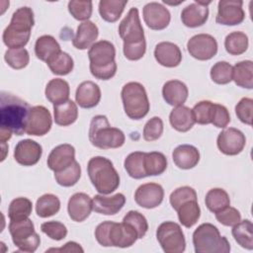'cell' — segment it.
I'll list each match as a JSON object with an SVG mask.
<instances>
[{"mask_svg":"<svg viewBox=\"0 0 253 253\" xmlns=\"http://www.w3.org/2000/svg\"><path fill=\"white\" fill-rule=\"evenodd\" d=\"M91 74L100 80H109L117 72L116 48L109 41L96 42L88 50Z\"/></svg>","mask_w":253,"mask_h":253,"instance_id":"3","label":"cell"},{"mask_svg":"<svg viewBox=\"0 0 253 253\" xmlns=\"http://www.w3.org/2000/svg\"><path fill=\"white\" fill-rule=\"evenodd\" d=\"M34 24L33 10L30 7H21L13 13L10 24L6 29L17 34H31Z\"/></svg>","mask_w":253,"mask_h":253,"instance_id":"27","label":"cell"},{"mask_svg":"<svg viewBox=\"0 0 253 253\" xmlns=\"http://www.w3.org/2000/svg\"><path fill=\"white\" fill-rule=\"evenodd\" d=\"M206 207L213 213H216L230 206V199L226 191L220 188L211 189L205 198Z\"/></svg>","mask_w":253,"mask_h":253,"instance_id":"36","label":"cell"},{"mask_svg":"<svg viewBox=\"0 0 253 253\" xmlns=\"http://www.w3.org/2000/svg\"><path fill=\"white\" fill-rule=\"evenodd\" d=\"M142 15L146 26L155 31L167 28L171 20L169 10L158 2L147 3L143 7Z\"/></svg>","mask_w":253,"mask_h":253,"instance_id":"15","label":"cell"},{"mask_svg":"<svg viewBox=\"0 0 253 253\" xmlns=\"http://www.w3.org/2000/svg\"><path fill=\"white\" fill-rule=\"evenodd\" d=\"M144 154L145 152L142 151H134L126 157L124 166L129 177L133 179L147 177L144 170Z\"/></svg>","mask_w":253,"mask_h":253,"instance_id":"37","label":"cell"},{"mask_svg":"<svg viewBox=\"0 0 253 253\" xmlns=\"http://www.w3.org/2000/svg\"><path fill=\"white\" fill-rule=\"evenodd\" d=\"M81 177V167L75 160L69 167L59 172H54V179L56 183L62 187L74 186Z\"/></svg>","mask_w":253,"mask_h":253,"instance_id":"43","label":"cell"},{"mask_svg":"<svg viewBox=\"0 0 253 253\" xmlns=\"http://www.w3.org/2000/svg\"><path fill=\"white\" fill-rule=\"evenodd\" d=\"M156 238L166 253H182L186 248V240L181 226L174 221L162 222L156 230Z\"/></svg>","mask_w":253,"mask_h":253,"instance_id":"9","label":"cell"},{"mask_svg":"<svg viewBox=\"0 0 253 253\" xmlns=\"http://www.w3.org/2000/svg\"><path fill=\"white\" fill-rule=\"evenodd\" d=\"M189 95L188 87L180 80H169L162 87V96L170 106H182Z\"/></svg>","mask_w":253,"mask_h":253,"instance_id":"24","label":"cell"},{"mask_svg":"<svg viewBox=\"0 0 253 253\" xmlns=\"http://www.w3.org/2000/svg\"><path fill=\"white\" fill-rule=\"evenodd\" d=\"M41 230L44 234H46L50 239L55 240V241L62 240L67 235L66 226L62 222L55 221V220L45 221V222L42 223Z\"/></svg>","mask_w":253,"mask_h":253,"instance_id":"50","label":"cell"},{"mask_svg":"<svg viewBox=\"0 0 253 253\" xmlns=\"http://www.w3.org/2000/svg\"><path fill=\"white\" fill-rule=\"evenodd\" d=\"M163 132V122L159 117H153L145 124L143 127V138L146 141L158 139Z\"/></svg>","mask_w":253,"mask_h":253,"instance_id":"51","label":"cell"},{"mask_svg":"<svg viewBox=\"0 0 253 253\" xmlns=\"http://www.w3.org/2000/svg\"><path fill=\"white\" fill-rule=\"evenodd\" d=\"M124 54L128 60H139L143 57L146 51V42L135 44H124Z\"/></svg>","mask_w":253,"mask_h":253,"instance_id":"55","label":"cell"},{"mask_svg":"<svg viewBox=\"0 0 253 253\" xmlns=\"http://www.w3.org/2000/svg\"><path fill=\"white\" fill-rule=\"evenodd\" d=\"M44 94L46 99L54 105H58L69 100L70 88L67 81L61 78L51 79L45 86Z\"/></svg>","mask_w":253,"mask_h":253,"instance_id":"29","label":"cell"},{"mask_svg":"<svg viewBox=\"0 0 253 253\" xmlns=\"http://www.w3.org/2000/svg\"><path fill=\"white\" fill-rule=\"evenodd\" d=\"M253 100L251 98H242L235 106V114L239 121L245 125H252Z\"/></svg>","mask_w":253,"mask_h":253,"instance_id":"52","label":"cell"},{"mask_svg":"<svg viewBox=\"0 0 253 253\" xmlns=\"http://www.w3.org/2000/svg\"><path fill=\"white\" fill-rule=\"evenodd\" d=\"M154 57L162 66L176 67L182 61V52L177 44L170 42H161L154 48Z\"/></svg>","mask_w":253,"mask_h":253,"instance_id":"21","label":"cell"},{"mask_svg":"<svg viewBox=\"0 0 253 253\" xmlns=\"http://www.w3.org/2000/svg\"><path fill=\"white\" fill-rule=\"evenodd\" d=\"M232 80L239 87L253 88V62L251 60H243L237 62L232 69Z\"/></svg>","mask_w":253,"mask_h":253,"instance_id":"32","label":"cell"},{"mask_svg":"<svg viewBox=\"0 0 253 253\" xmlns=\"http://www.w3.org/2000/svg\"><path fill=\"white\" fill-rule=\"evenodd\" d=\"M93 211L100 214L114 215L118 213L126 204V197L122 193L107 197L105 195H96L93 199Z\"/></svg>","mask_w":253,"mask_h":253,"instance_id":"22","label":"cell"},{"mask_svg":"<svg viewBox=\"0 0 253 253\" xmlns=\"http://www.w3.org/2000/svg\"><path fill=\"white\" fill-rule=\"evenodd\" d=\"M42 154V148L40 143L33 139L20 140L14 150V158L17 163L23 166H33L37 164Z\"/></svg>","mask_w":253,"mask_h":253,"instance_id":"17","label":"cell"},{"mask_svg":"<svg viewBox=\"0 0 253 253\" xmlns=\"http://www.w3.org/2000/svg\"><path fill=\"white\" fill-rule=\"evenodd\" d=\"M4 59L9 66L14 69H23L25 68L29 61L30 55L26 48H9L6 50Z\"/></svg>","mask_w":253,"mask_h":253,"instance_id":"45","label":"cell"},{"mask_svg":"<svg viewBox=\"0 0 253 253\" xmlns=\"http://www.w3.org/2000/svg\"><path fill=\"white\" fill-rule=\"evenodd\" d=\"M61 51L57 41L49 35L40 37L35 43V53L39 59L46 62L53 55Z\"/></svg>","mask_w":253,"mask_h":253,"instance_id":"31","label":"cell"},{"mask_svg":"<svg viewBox=\"0 0 253 253\" xmlns=\"http://www.w3.org/2000/svg\"><path fill=\"white\" fill-rule=\"evenodd\" d=\"M121 96L125 112L129 119L140 120L148 114L150 105L147 93L142 84L138 82L125 84Z\"/></svg>","mask_w":253,"mask_h":253,"instance_id":"7","label":"cell"},{"mask_svg":"<svg viewBox=\"0 0 253 253\" xmlns=\"http://www.w3.org/2000/svg\"><path fill=\"white\" fill-rule=\"evenodd\" d=\"M51 125V115L45 107H32L26 126V133L35 136L44 135L50 130Z\"/></svg>","mask_w":253,"mask_h":253,"instance_id":"12","label":"cell"},{"mask_svg":"<svg viewBox=\"0 0 253 253\" xmlns=\"http://www.w3.org/2000/svg\"><path fill=\"white\" fill-rule=\"evenodd\" d=\"M54 122L61 126H67L76 122L78 117L77 105L72 100L53 106Z\"/></svg>","mask_w":253,"mask_h":253,"instance_id":"30","label":"cell"},{"mask_svg":"<svg viewBox=\"0 0 253 253\" xmlns=\"http://www.w3.org/2000/svg\"><path fill=\"white\" fill-rule=\"evenodd\" d=\"M68 11L74 19L83 22L88 21L93 11L92 1L71 0L68 2Z\"/></svg>","mask_w":253,"mask_h":253,"instance_id":"47","label":"cell"},{"mask_svg":"<svg viewBox=\"0 0 253 253\" xmlns=\"http://www.w3.org/2000/svg\"><path fill=\"white\" fill-rule=\"evenodd\" d=\"M172 159L178 168L192 169L200 161V152L194 145L181 144L173 150Z\"/></svg>","mask_w":253,"mask_h":253,"instance_id":"25","label":"cell"},{"mask_svg":"<svg viewBox=\"0 0 253 253\" xmlns=\"http://www.w3.org/2000/svg\"><path fill=\"white\" fill-rule=\"evenodd\" d=\"M95 237L98 243L104 247H130L138 239L137 232L128 223H121L106 220L98 224L95 229Z\"/></svg>","mask_w":253,"mask_h":253,"instance_id":"2","label":"cell"},{"mask_svg":"<svg viewBox=\"0 0 253 253\" xmlns=\"http://www.w3.org/2000/svg\"><path fill=\"white\" fill-rule=\"evenodd\" d=\"M232 236L234 240L243 248L253 249V224L250 219L240 220L237 224L232 226Z\"/></svg>","mask_w":253,"mask_h":253,"instance_id":"35","label":"cell"},{"mask_svg":"<svg viewBox=\"0 0 253 253\" xmlns=\"http://www.w3.org/2000/svg\"><path fill=\"white\" fill-rule=\"evenodd\" d=\"M60 210V201L53 194L41 196L36 203V212L40 217H49Z\"/></svg>","mask_w":253,"mask_h":253,"instance_id":"39","label":"cell"},{"mask_svg":"<svg viewBox=\"0 0 253 253\" xmlns=\"http://www.w3.org/2000/svg\"><path fill=\"white\" fill-rule=\"evenodd\" d=\"M87 173L92 185L101 195H109L120 186L119 173L106 157H92L87 164Z\"/></svg>","mask_w":253,"mask_h":253,"instance_id":"4","label":"cell"},{"mask_svg":"<svg viewBox=\"0 0 253 253\" xmlns=\"http://www.w3.org/2000/svg\"><path fill=\"white\" fill-rule=\"evenodd\" d=\"M193 244L196 253H228L230 244L221 236L217 227L206 222L199 225L193 233Z\"/></svg>","mask_w":253,"mask_h":253,"instance_id":"6","label":"cell"},{"mask_svg":"<svg viewBox=\"0 0 253 253\" xmlns=\"http://www.w3.org/2000/svg\"><path fill=\"white\" fill-rule=\"evenodd\" d=\"M230 123V115L226 107L214 103V112L211 124L219 128H224Z\"/></svg>","mask_w":253,"mask_h":253,"instance_id":"54","label":"cell"},{"mask_svg":"<svg viewBox=\"0 0 253 253\" xmlns=\"http://www.w3.org/2000/svg\"><path fill=\"white\" fill-rule=\"evenodd\" d=\"M167 168L166 156L158 151L145 152L144 154V170L146 176L161 175Z\"/></svg>","mask_w":253,"mask_h":253,"instance_id":"38","label":"cell"},{"mask_svg":"<svg viewBox=\"0 0 253 253\" xmlns=\"http://www.w3.org/2000/svg\"><path fill=\"white\" fill-rule=\"evenodd\" d=\"M232 69L233 66L230 63L226 61H218L211 68V78L216 84H228L232 81Z\"/></svg>","mask_w":253,"mask_h":253,"instance_id":"44","label":"cell"},{"mask_svg":"<svg viewBox=\"0 0 253 253\" xmlns=\"http://www.w3.org/2000/svg\"><path fill=\"white\" fill-rule=\"evenodd\" d=\"M9 231L13 243L23 252H35L41 244V238L35 231L34 223L29 217L10 220Z\"/></svg>","mask_w":253,"mask_h":253,"instance_id":"8","label":"cell"},{"mask_svg":"<svg viewBox=\"0 0 253 253\" xmlns=\"http://www.w3.org/2000/svg\"><path fill=\"white\" fill-rule=\"evenodd\" d=\"M124 222L130 224L137 232L138 238L144 237L148 230V222L145 216L137 211H129L123 218Z\"/></svg>","mask_w":253,"mask_h":253,"instance_id":"49","label":"cell"},{"mask_svg":"<svg viewBox=\"0 0 253 253\" xmlns=\"http://www.w3.org/2000/svg\"><path fill=\"white\" fill-rule=\"evenodd\" d=\"M225 50L231 55H240L248 48V37L243 32H232L224 40Z\"/></svg>","mask_w":253,"mask_h":253,"instance_id":"41","label":"cell"},{"mask_svg":"<svg viewBox=\"0 0 253 253\" xmlns=\"http://www.w3.org/2000/svg\"><path fill=\"white\" fill-rule=\"evenodd\" d=\"M169 122L172 127L180 132L190 130L195 125L192 109L183 105L175 107L169 115Z\"/></svg>","mask_w":253,"mask_h":253,"instance_id":"28","label":"cell"},{"mask_svg":"<svg viewBox=\"0 0 253 253\" xmlns=\"http://www.w3.org/2000/svg\"><path fill=\"white\" fill-rule=\"evenodd\" d=\"M119 35L124 41V44H135L145 42L137 8H130L126 16L122 20L119 25Z\"/></svg>","mask_w":253,"mask_h":253,"instance_id":"10","label":"cell"},{"mask_svg":"<svg viewBox=\"0 0 253 253\" xmlns=\"http://www.w3.org/2000/svg\"><path fill=\"white\" fill-rule=\"evenodd\" d=\"M197 193L196 191L189 186H183L179 187L176 190H174L170 197H169V202L172 208L177 211L178 208L185 202L190 201V200H197Z\"/></svg>","mask_w":253,"mask_h":253,"instance_id":"48","label":"cell"},{"mask_svg":"<svg viewBox=\"0 0 253 253\" xmlns=\"http://www.w3.org/2000/svg\"><path fill=\"white\" fill-rule=\"evenodd\" d=\"M46 64L50 71L56 75H67L73 70L74 67L72 57L67 52L62 50L49 58L46 61Z\"/></svg>","mask_w":253,"mask_h":253,"instance_id":"40","label":"cell"},{"mask_svg":"<svg viewBox=\"0 0 253 253\" xmlns=\"http://www.w3.org/2000/svg\"><path fill=\"white\" fill-rule=\"evenodd\" d=\"M187 49L194 58L209 60L217 52V42L209 34H198L188 41Z\"/></svg>","mask_w":253,"mask_h":253,"instance_id":"11","label":"cell"},{"mask_svg":"<svg viewBox=\"0 0 253 253\" xmlns=\"http://www.w3.org/2000/svg\"><path fill=\"white\" fill-rule=\"evenodd\" d=\"M99 35L98 27L91 21H85L79 24L72 44L77 49L90 48L95 42Z\"/></svg>","mask_w":253,"mask_h":253,"instance_id":"26","label":"cell"},{"mask_svg":"<svg viewBox=\"0 0 253 253\" xmlns=\"http://www.w3.org/2000/svg\"><path fill=\"white\" fill-rule=\"evenodd\" d=\"M50 252V251H55V252H81L83 253L84 250L83 248L80 246V244L73 242V241H69L67 243L64 244V246L60 247V248H50L48 250H46V252Z\"/></svg>","mask_w":253,"mask_h":253,"instance_id":"56","label":"cell"},{"mask_svg":"<svg viewBox=\"0 0 253 253\" xmlns=\"http://www.w3.org/2000/svg\"><path fill=\"white\" fill-rule=\"evenodd\" d=\"M241 0H220L217 6L215 22L224 26L241 24L245 19Z\"/></svg>","mask_w":253,"mask_h":253,"instance_id":"13","label":"cell"},{"mask_svg":"<svg viewBox=\"0 0 253 253\" xmlns=\"http://www.w3.org/2000/svg\"><path fill=\"white\" fill-rule=\"evenodd\" d=\"M33 211V204L31 200L25 197L14 199L8 209V216L10 220H20L28 218Z\"/></svg>","mask_w":253,"mask_h":253,"instance_id":"42","label":"cell"},{"mask_svg":"<svg viewBox=\"0 0 253 253\" xmlns=\"http://www.w3.org/2000/svg\"><path fill=\"white\" fill-rule=\"evenodd\" d=\"M246 138L243 132L235 127H228L219 132L216 145L225 155H237L245 147Z\"/></svg>","mask_w":253,"mask_h":253,"instance_id":"14","label":"cell"},{"mask_svg":"<svg viewBox=\"0 0 253 253\" xmlns=\"http://www.w3.org/2000/svg\"><path fill=\"white\" fill-rule=\"evenodd\" d=\"M211 1L203 2L196 0L194 3L186 6L181 12L182 23L188 28L201 27L208 21L209 8Z\"/></svg>","mask_w":253,"mask_h":253,"instance_id":"19","label":"cell"},{"mask_svg":"<svg viewBox=\"0 0 253 253\" xmlns=\"http://www.w3.org/2000/svg\"><path fill=\"white\" fill-rule=\"evenodd\" d=\"M215 218L218 222L225 226H234L241 220V214L233 207H227L224 210L215 213Z\"/></svg>","mask_w":253,"mask_h":253,"instance_id":"53","label":"cell"},{"mask_svg":"<svg viewBox=\"0 0 253 253\" xmlns=\"http://www.w3.org/2000/svg\"><path fill=\"white\" fill-rule=\"evenodd\" d=\"M93 211L92 199L85 193L73 194L67 204L69 217L76 222L84 221Z\"/></svg>","mask_w":253,"mask_h":253,"instance_id":"20","label":"cell"},{"mask_svg":"<svg viewBox=\"0 0 253 253\" xmlns=\"http://www.w3.org/2000/svg\"><path fill=\"white\" fill-rule=\"evenodd\" d=\"M192 111L195 123H198L199 125L211 124L214 112V103L206 100L201 101L194 106Z\"/></svg>","mask_w":253,"mask_h":253,"instance_id":"46","label":"cell"},{"mask_svg":"<svg viewBox=\"0 0 253 253\" xmlns=\"http://www.w3.org/2000/svg\"><path fill=\"white\" fill-rule=\"evenodd\" d=\"M127 0H101L99 2V13L101 18L109 23H114L122 16Z\"/></svg>","mask_w":253,"mask_h":253,"instance_id":"34","label":"cell"},{"mask_svg":"<svg viewBox=\"0 0 253 253\" xmlns=\"http://www.w3.org/2000/svg\"><path fill=\"white\" fill-rule=\"evenodd\" d=\"M75 100L81 108L91 109L96 107L101 100L100 87L93 81L80 83L76 89Z\"/></svg>","mask_w":253,"mask_h":253,"instance_id":"23","label":"cell"},{"mask_svg":"<svg viewBox=\"0 0 253 253\" xmlns=\"http://www.w3.org/2000/svg\"><path fill=\"white\" fill-rule=\"evenodd\" d=\"M75 161V148L68 143L55 146L49 153L46 163L50 170L59 172L69 167Z\"/></svg>","mask_w":253,"mask_h":253,"instance_id":"18","label":"cell"},{"mask_svg":"<svg viewBox=\"0 0 253 253\" xmlns=\"http://www.w3.org/2000/svg\"><path fill=\"white\" fill-rule=\"evenodd\" d=\"M31 111L30 105L21 98L1 92L0 96V129L16 135L26 133V126Z\"/></svg>","mask_w":253,"mask_h":253,"instance_id":"1","label":"cell"},{"mask_svg":"<svg viewBox=\"0 0 253 253\" xmlns=\"http://www.w3.org/2000/svg\"><path fill=\"white\" fill-rule=\"evenodd\" d=\"M176 211L180 223L187 228L195 225L201 216V209L198 200H190L183 203Z\"/></svg>","mask_w":253,"mask_h":253,"instance_id":"33","label":"cell"},{"mask_svg":"<svg viewBox=\"0 0 253 253\" xmlns=\"http://www.w3.org/2000/svg\"><path fill=\"white\" fill-rule=\"evenodd\" d=\"M164 190L160 184L146 183L140 185L134 193L135 203L144 209H154L161 205Z\"/></svg>","mask_w":253,"mask_h":253,"instance_id":"16","label":"cell"},{"mask_svg":"<svg viewBox=\"0 0 253 253\" xmlns=\"http://www.w3.org/2000/svg\"><path fill=\"white\" fill-rule=\"evenodd\" d=\"M89 140L98 148L111 149L123 146L126 136L120 128L110 126L106 116L97 115L90 123Z\"/></svg>","mask_w":253,"mask_h":253,"instance_id":"5","label":"cell"}]
</instances>
